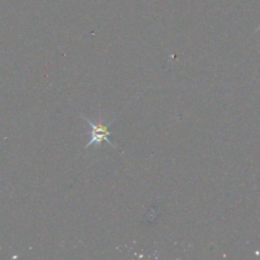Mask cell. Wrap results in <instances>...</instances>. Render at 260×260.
I'll list each match as a JSON object with an SVG mask.
<instances>
[{"instance_id":"obj_2","label":"cell","mask_w":260,"mask_h":260,"mask_svg":"<svg viewBox=\"0 0 260 260\" xmlns=\"http://www.w3.org/2000/svg\"><path fill=\"white\" fill-rule=\"evenodd\" d=\"M258 29H260V25H259V26H258V28H257V29H256V30H255V31H257V30H258Z\"/></svg>"},{"instance_id":"obj_1","label":"cell","mask_w":260,"mask_h":260,"mask_svg":"<svg viewBox=\"0 0 260 260\" xmlns=\"http://www.w3.org/2000/svg\"><path fill=\"white\" fill-rule=\"evenodd\" d=\"M82 118H83V119L87 122V124L91 127V130H90V140L87 142L85 148L89 147V146L92 145V144L100 145L103 141H106V142H108L112 147L117 148V147L115 146V144H114V143L110 140V138H109V136L113 134V132H111V131L109 130V126L115 121V119L117 118V116L114 117L108 124H103L102 122L93 123L92 121H90L89 119L85 118L84 116H82Z\"/></svg>"}]
</instances>
